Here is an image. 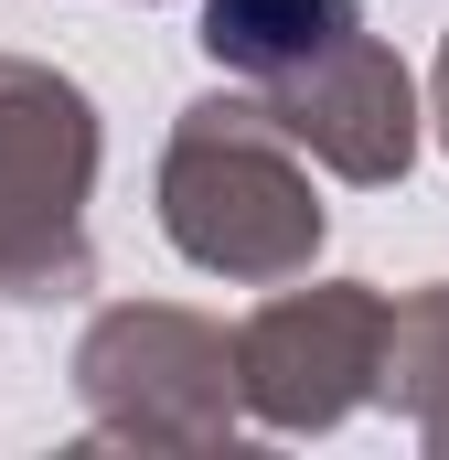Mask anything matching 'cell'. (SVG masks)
Segmentation results:
<instances>
[{"label": "cell", "mask_w": 449, "mask_h": 460, "mask_svg": "<svg viewBox=\"0 0 449 460\" xmlns=\"http://www.w3.org/2000/svg\"><path fill=\"white\" fill-rule=\"evenodd\" d=\"M278 86H289V118H278V128L321 139L353 182H385V172L407 161V75H396L364 32H342L332 54H311V65L278 75Z\"/></svg>", "instance_id": "cell-2"}, {"label": "cell", "mask_w": 449, "mask_h": 460, "mask_svg": "<svg viewBox=\"0 0 449 460\" xmlns=\"http://www.w3.org/2000/svg\"><path fill=\"white\" fill-rule=\"evenodd\" d=\"M353 32V0H204V54L235 75H300L311 54H332Z\"/></svg>", "instance_id": "cell-3"}, {"label": "cell", "mask_w": 449, "mask_h": 460, "mask_svg": "<svg viewBox=\"0 0 449 460\" xmlns=\"http://www.w3.org/2000/svg\"><path fill=\"white\" fill-rule=\"evenodd\" d=\"M172 235L246 279L289 268L321 235V204L300 193V172L257 139V108H193L182 150H172Z\"/></svg>", "instance_id": "cell-1"}]
</instances>
